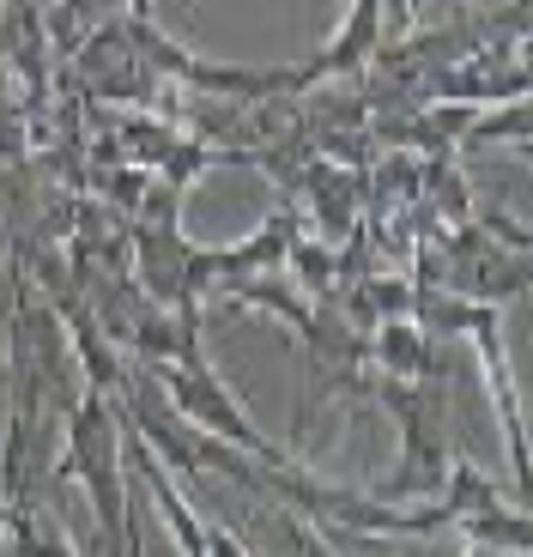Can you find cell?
Returning <instances> with one entry per match:
<instances>
[{
  "mask_svg": "<svg viewBox=\"0 0 533 557\" xmlns=\"http://www.w3.org/2000/svg\"><path fill=\"white\" fill-rule=\"evenodd\" d=\"M67 436H61V460L49 467V485H85L91 497V516H98V533L110 545V557H122L127 540V455H122V418H115V400L103 388H85L79 400L61 412Z\"/></svg>",
  "mask_w": 533,
  "mask_h": 557,
  "instance_id": "obj_1",
  "label": "cell"
},
{
  "mask_svg": "<svg viewBox=\"0 0 533 557\" xmlns=\"http://www.w3.org/2000/svg\"><path fill=\"white\" fill-rule=\"evenodd\" d=\"M158 382H164V394H170V406L188 418V431H200V436H212V443H231V448H243V455H255V460H285V448H273L261 436V424H255L249 412L237 406V394L225 388V376L212 370L207 358H195V363H158L152 370Z\"/></svg>",
  "mask_w": 533,
  "mask_h": 557,
  "instance_id": "obj_2",
  "label": "cell"
},
{
  "mask_svg": "<svg viewBox=\"0 0 533 557\" xmlns=\"http://www.w3.org/2000/svg\"><path fill=\"white\" fill-rule=\"evenodd\" d=\"M388 0H351L346 7V25L334 30V37L315 49L309 61H297V98H309L315 85L327 79H351V73H364L370 61H376V49L388 42Z\"/></svg>",
  "mask_w": 533,
  "mask_h": 557,
  "instance_id": "obj_3",
  "label": "cell"
},
{
  "mask_svg": "<svg viewBox=\"0 0 533 557\" xmlns=\"http://www.w3.org/2000/svg\"><path fill=\"white\" fill-rule=\"evenodd\" d=\"M467 339L485 358V382H492L497 418H504V443H509V467H516V485H528V431H521V406H516V376H509V351H504V327H497V304H473L467 321Z\"/></svg>",
  "mask_w": 533,
  "mask_h": 557,
  "instance_id": "obj_4",
  "label": "cell"
},
{
  "mask_svg": "<svg viewBox=\"0 0 533 557\" xmlns=\"http://www.w3.org/2000/svg\"><path fill=\"white\" fill-rule=\"evenodd\" d=\"M364 358L376 363V376H394V382H431V334H424L412 315H388L364 334Z\"/></svg>",
  "mask_w": 533,
  "mask_h": 557,
  "instance_id": "obj_5",
  "label": "cell"
},
{
  "mask_svg": "<svg viewBox=\"0 0 533 557\" xmlns=\"http://www.w3.org/2000/svg\"><path fill=\"white\" fill-rule=\"evenodd\" d=\"M292 182L309 195V212H315V231H322V243H339L351 224H358V195H364V182L351 176V170L309 164V170H297Z\"/></svg>",
  "mask_w": 533,
  "mask_h": 557,
  "instance_id": "obj_6",
  "label": "cell"
},
{
  "mask_svg": "<svg viewBox=\"0 0 533 557\" xmlns=\"http://www.w3.org/2000/svg\"><path fill=\"white\" fill-rule=\"evenodd\" d=\"M504 485H497L492 473H479L467 455L449 460V473H443V485H436V509L449 516V528H461V521L473 516H492V509H504Z\"/></svg>",
  "mask_w": 533,
  "mask_h": 557,
  "instance_id": "obj_7",
  "label": "cell"
},
{
  "mask_svg": "<svg viewBox=\"0 0 533 557\" xmlns=\"http://www.w3.org/2000/svg\"><path fill=\"white\" fill-rule=\"evenodd\" d=\"M0 552L7 557H79L61 521H42V509H7V528H0Z\"/></svg>",
  "mask_w": 533,
  "mask_h": 557,
  "instance_id": "obj_8",
  "label": "cell"
},
{
  "mask_svg": "<svg viewBox=\"0 0 533 557\" xmlns=\"http://www.w3.org/2000/svg\"><path fill=\"white\" fill-rule=\"evenodd\" d=\"M455 540L461 545H479V552H509V557H528L533 552V521L521 516L516 503H504V509H492V516H473L455 528Z\"/></svg>",
  "mask_w": 533,
  "mask_h": 557,
  "instance_id": "obj_9",
  "label": "cell"
},
{
  "mask_svg": "<svg viewBox=\"0 0 533 557\" xmlns=\"http://www.w3.org/2000/svg\"><path fill=\"white\" fill-rule=\"evenodd\" d=\"M13 297H18V261L0 267V321L13 315Z\"/></svg>",
  "mask_w": 533,
  "mask_h": 557,
  "instance_id": "obj_10",
  "label": "cell"
},
{
  "mask_svg": "<svg viewBox=\"0 0 533 557\" xmlns=\"http://www.w3.org/2000/svg\"><path fill=\"white\" fill-rule=\"evenodd\" d=\"M127 18H152V0H127Z\"/></svg>",
  "mask_w": 533,
  "mask_h": 557,
  "instance_id": "obj_11",
  "label": "cell"
}]
</instances>
